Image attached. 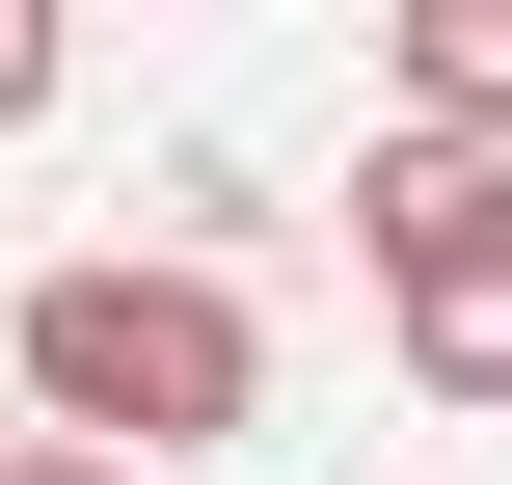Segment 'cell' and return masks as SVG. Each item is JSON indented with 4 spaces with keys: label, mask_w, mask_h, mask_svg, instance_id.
Returning a JSON list of instances; mask_svg holds the SVG:
<instances>
[{
    "label": "cell",
    "mask_w": 512,
    "mask_h": 485,
    "mask_svg": "<svg viewBox=\"0 0 512 485\" xmlns=\"http://www.w3.org/2000/svg\"><path fill=\"white\" fill-rule=\"evenodd\" d=\"M0 378H27V432H81V459H243L270 432V324L216 297V270H135V243H81L27 324H0Z\"/></svg>",
    "instance_id": "cell-1"
},
{
    "label": "cell",
    "mask_w": 512,
    "mask_h": 485,
    "mask_svg": "<svg viewBox=\"0 0 512 485\" xmlns=\"http://www.w3.org/2000/svg\"><path fill=\"white\" fill-rule=\"evenodd\" d=\"M351 243H378V297H405V378H432V405H512V162L486 135H378V162H351Z\"/></svg>",
    "instance_id": "cell-2"
},
{
    "label": "cell",
    "mask_w": 512,
    "mask_h": 485,
    "mask_svg": "<svg viewBox=\"0 0 512 485\" xmlns=\"http://www.w3.org/2000/svg\"><path fill=\"white\" fill-rule=\"evenodd\" d=\"M405 135H486L512 162V0H405Z\"/></svg>",
    "instance_id": "cell-3"
},
{
    "label": "cell",
    "mask_w": 512,
    "mask_h": 485,
    "mask_svg": "<svg viewBox=\"0 0 512 485\" xmlns=\"http://www.w3.org/2000/svg\"><path fill=\"white\" fill-rule=\"evenodd\" d=\"M27 108H54V27H27V0H0V135H27Z\"/></svg>",
    "instance_id": "cell-4"
},
{
    "label": "cell",
    "mask_w": 512,
    "mask_h": 485,
    "mask_svg": "<svg viewBox=\"0 0 512 485\" xmlns=\"http://www.w3.org/2000/svg\"><path fill=\"white\" fill-rule=\"evenodd\" d=\"M0 485H135V459H81V432H27V459H0Z\"/></svg>",
    "instance_id": "cell-5"
},
{
    "label": "cell",
    "mask_w": 512,
    "mask_h": 485,
    "mask_svg": "<svg viewBox=\"0 0 512 485\" xmlns=\"http://www.w3.org/2000/svg\"><path fill=\"white\" fill-rule=\"evenodd\" d=\"M0 459H27V378H0Z\"/></svg>",
    "instance_id": "cell-6"
}]
</instances>
